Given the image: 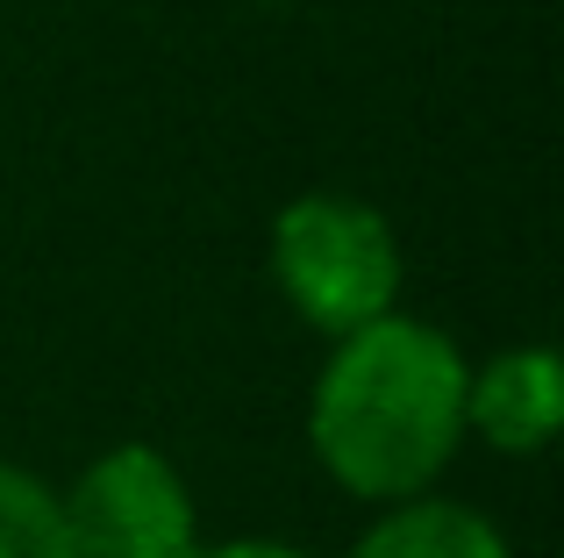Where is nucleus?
I'll list each match as a JSON object with an SVG mask.
<instances>
[{
    "mask_svg": "<svg viewBox=\"0 0 564 558\" xmlns=\"http://www.w3.org/2000/svg\"><path fill=\"white\" fill-rule=\"evenodd\" d=\"M465 379L471 358L451 330L386 308L365 330L329 336L307 387V451L350 502H414L436 494L465 451Z\"/></svg>",
    "mask_w": 564,
    "mask_h": 558,
    "instance_id": "obj_1",
    "label": "nucleus"
},
{
    "mask_svg": "<svg viewBox=\"0 0 564 558\" xmlns=\"http://www.w3.org/2000/svg\"><path fill=\"white\" fill-rule=\"evenodd\" d=\"M272 287L315 336H350L372 315L400 308V237L358 194H293L264 237Z\"/></svg>",
    "mask_w": 564,
    "mask_h": 558,
    "instance_id": "obj_2",
    "label": "nucleus"
},
{
    "mask_svg": "<svg viewBox=\"0 0 564 558\" xmlns=\"http://www.w3.org/2000/svg\"><path fill=\"white\" fill-rule=\"evenodd\" d=\"M72 558H193L207 545L186 473L158 444H108L57 487Z\"/></svg>",
    "mask_w": 564,
    "mask_h": 558,
    "instance_id": "obj_3",
    "label": "nucleus"
},
{
    "mask_svg": "<svg viewBox=\"0 0 564 558\" xmlns=\"http://www.w3.org/2000/svg\"><path fill=\"white\" fill-rule=\"evenodd\" d=\"M564 422V365L543 344H514L471 365L465 379V437H479L500 459H536L551 451Z\"/></svg>",
    "mask_w": 564,
    "mask_h": 558,
    "instance_id": "obj_4",
    "label": "nucleus"
},
{
    "mask_svg": "<svg viewBox=\"0 0 564 558\" xmlns=\"http://www.w3.org/2000/svg\"><path fill=\"white\" fill-rule=\"evenodd\" d=\"M344 558H514V545L486 508L451 502V494H414V502L379 508Z\"/></svg>",
    "mask_w": 564,
    "mask_h": 558,
    "instance_id": "obj_5",
    "label": "nucleus"
},
{
    "mask_svg": "<svg viewBox=\"0 0 564 558\" xmlns=\"http://www.w3.org/2000/svg\"><path fill=\"white\" fill-rule=\"evenodd\" d=\"M0 558H72L57 487L14 459H0Z\"/></svg>",
    "mask_w": 564,
    "mask_h": 558,
    "instance_id": "obj_6",
    "label": "nucleus"
},
{
    "mask_svg": "<svg viewBox=\"0 0 564 558\" xmlns=\"http://www.w3.org/2000/svg\"><path fill=\"white\" fill-rule=\"evenodd\" d=\"M193 558H315V551L286 545V537H229V545H200Z\"/></svg>",
    "mask_w": 564,
    "mask_h": 558,
    "instance_id": "obj_7",
    "label": "nucleus"
}]
</instances>
